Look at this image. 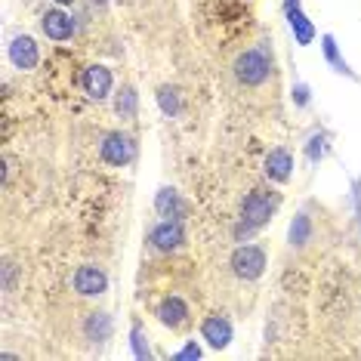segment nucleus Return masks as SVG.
<instances>
[{"instance_id": "nucleus-1", "label": "nucleus", "mask_w": 361, "mask_h": 361, "mask_svg": "<svg viewBox=\"0 0 361 361\" xmlns=\"http://www.w3.org/2000/svg\"><path fill=\"white\" fill-rule=\"evenodd\" d=\"M269 75H272V59L266 56V50L253 47V50H244L235 59V78L247 87H259L266 84Z\"/></svg>"}, {"instance_id": "nucleus-2", "label": "nucleus", "mask_w": 361, "mask_h": 361, "mask_svg": "<svg viewBox=\"0 0 361 361\" xmlns=\"http://www.w3.org/2000/svg\"><path fill=\"white\" fill-rule=\"evenodd\" d=\"M272 213H275V201L269 198V195H262V192H250L247 198H244V207H241V226H238V238L241 235H250V232H257V228H262L272 219Z\"/></svg>"}, {"instance_id": "nucleus-3", "label": "nucleus", "mask_w": 361, "mask_h": 361, "mask_svg": "<svg viewBox=\"0 0 361 361\" xmlns=\"http://www.w3.org/2000/svg\"><path fill=\"white\" fill-rule=\"evenodd\" d=\"M232 269L244 281H257L262 275V269H266V253H262V247H257V244H241V247L232 253Z\"/></svg>"}, {"instance_id": "nucleus-4", "label": "nucleus", "mask_w": 361, "mask_h": 361, "mask_svg": "<svg viewBox=\"0 0 361 361\" xmlns=\"http://www.w3.org/2000/svg\"><path fill=\"white\" fill-rule=\"evenodd\" d=\"M102 161L105 164H111V167H124V164L133 161V154H136V145H133V139L124 136V133H109L102 139Z\"/></svg>"}, {"instance_id": "nucleus-5", "label": "nucleus", "mask_w": 361, "mask_h": 361, "mask_svg": "<svg viewBox=\"0 0 361 361\" xmlns=\"http://www.w3.org/2000/svg\"><path fill=\"white\" fill-rule=\"evenodd\" d=\"M80 87H84V93L90 99L99 102L111 93V71L105 65H90L84 75H80Z\"/></svg>"}, {"instance_id": "nucleus-6", "label": "nucleus", "mask_w": 361, "mask_h": 361, "mask_svg": "<svg viewBox=\"0 0 361 361\" xmlns=\"http://www.w3.org/2000/svg\"><path fill=\"white\" fill-rule=\"evenodd\" d=\"M284 10H287V25H290L297 44L309 47L312 37H315V25H312V22L306 19V13L300 10V0H284Z\"/></svg>"}, {"instance_id": "nucleus-7", "label": "nucleus", "mask_w": 361, "mask_h": 361, "mask_svg": "<svg viewBox=\"0 0 361 361\" xmlns=\"http://www.w3.org/2000/svg\"><path fill=\"white\" fill-rule=\"evenodd\" d=\"M105 287H109V278H105L102 269L80 266L75 272V290L84 293V297H99V293H105Z\"/></svg>"}, {"instance_id": "nucleus-8", "label": "nucleus", "mask_w": 361, "mask_h": 361, "mask_svg": "<svg viewBox=\"0 0 361 361\" xmlns=\"http://www.w3.org/2000/svg\"><path fill=\"white\" fill-rule=\"evenodd\" d=\"M37 59H40L37 44L28 35L13 37V44H10V62L16 65V68H19V71H31L37 65Z\"/></svg>"}, {"instance_id": "nucleus-9", "label": "nucleus", "mask_w": 361, "mask_h": 361, "mask_svg": "<svg viewBox=\"0 0 361 361\" xmlns=\"http://www.w3.org/2000/svg\"><path fill=\"white\" fill-rule=\"evenodd\" d=\"M185 241V232L179 226V219H164L161 226L152 228V247L158 250H176Z\"/></svg>"}, {"instance_id": "nucleus-10", "label": "nucleus", "mask_w": 361, "mask_h": 361, "mask_svg": "<svg viewBox=\"0 0 361 361\" xmlns=\"http://www.w3.org/2000/svg\"><path fill=\"white\" fill-rule=\"evenodd\" d=\"M201 336L213 349H226L228 343H232V324H228L223 315H210V318H204V324H201Z\"/></svg>"}, {"instance_id": "nucleus-11", "label": "nucleus", "mask_w": 361, "mask_h": 361, "mask_svg": "<svg viewBox=\"0 0 361 361\" xmlns=\"http://www.w3.org/2000/svg\"><path fill=\"white\" fill-rule=\"evenodd\" d=\"M40 28H44V35L50 40H68L75 35V22H71V16H65L59 10H50L44 16V22H40Z\"/></svg>"}, {"instance_id": "nucleus-12", "label": "nucleus", "mask_w": 361, "mask_h": 361, "mask_svg": "<svg viewBox=\"0 0 361 361\" xmlns=\"http://www.w3.org/2000/svg\"><path fill=\"white\" fill-rule=\"evenodd\" d=\"M293 173V158H290V152L287 149H275V152H269V158H266V176L269 179H275V183H287Z\"/></svg>"}, {"instance_id": "nucleus-13", "label": "nucleus", "mask_w": 361, "mask_h": 361, "mask_svg": "<svg viewBox=\"0 0 361 361\" xmlns=\"http://www.w3.org/2000/svg\"><path fill=\"white\" fill-rule=\"evenodd\" d=\"M154 207L164 219H183L185 216V201L179 198L176 188H161L158 198H154Z\"/></svg>"}, {"instance_id": "nucleus-14", "label": "nucleus", "mask_w": 361, "mask_h": 361, "mask_svg": "<svg viewBox=\"0 0 361 361\" xmlns=\"http://www.w3.org/2000/svg\"><path fill=\"white\" fill-rule=\"evenodd\" d=\"M158 318H161V324H167V327H183L188 318V309L179 297H167L158 306Z\"/></svg>"}, {"instance_id": "nucleus-15", "label": "nucleus", "mask_w": 361, "mask_h": 361, "mask_svg": "<svg viewBox=\"0 0 361 361\" xmlns=\"http://www.w3.org/2000/svg\"><path fill=\"white\" fill-rule=\"evenodd\" d=\"M84 331H87L90 340H99V343L109 340V336H111V318L105 315V312H93V315L87 318Z\"/></svg>"}, {"instance_id": "nucleus-16", "label": "nucleus", "mask_w": 361, "mask_h": 361, "mask_svg": "<svg viewBox=\"0 0 361 361\" xmlns=\"http://www.w3.org/2000/svg\"><path fill=\"white\" fill-rule=\"evenodd\" d=\"M322 50H324V59L334 65V71H340V75H349L352 80H358L355 75H352L349 62H346V59H343V56H340V50H336V40H334L331 35H324V37H322Z\"/></svg>"}, {"instance_id": "nucleus-17", "label": "nucleus", "mask_w": 361, "mask_h": 361, "mask_svg": "<svg viewBox=\"0 0 361 361\" xmlns=\"http://www.w3.org/2000/svg\"><path fill=\"white\" fill-rule=\"evenodd\" d=\"M309 238H312L309 216H306V213H297V216H293V223H290V244H293V247H302Z\"/></svg>"}, {"instance_id": "nucleus-18", "label": "nucleus", "mask_w": 361, "mask_h": 361, "mask_svg": "<svg viewBox=\"0 0 361 361\" xmlns=\"http://www.w3.org/2000/svg\"><path fill=\"white\" fill-rule=\"evenodd\" d=\"M136 102H139V96H136V90L133 87H124L121 90V96H118V102H114V109H118L121 118H136Z\"/></svg>"}, {"instance_id": "nucleus-19", "label": "nucleus", "mask_w": 361, "mask_h": 361, "mask_svg": "<svg viewBox=\"0 0 361 361\" xmlns=\"http://www.w3.org/2000/svg\"><path fill=\"white\" fill-rule=\"evenodd\" d=\"M158 105H161L164 114H170V118H176L179 109H183V105H179V93L173 87H161L158 90Z\"/></svg>"}, {"instance_id": "nucleus-20", "label": "nucleus", "mask_w": 361, "mask_h": 361, "mask_svg": "<svg viewBox=\"0 0 361 361\" xmlns=\"http://www.w3.org/2000/svg\"><path fill=\"white\" fill-rule=\"evenodd\" d=\"M130 346H133V355L136 358H149L152 352H149V343H145V334H142V327L133 324V331H130Z\"/></svg>"}, {"instance_id": "nucleus-21", "label": "nucleus", "mask_w": 361, "mask_h": 361, "mask_svg": "<svg viewBox=\"0 0 361 361\" xmlns=\"http://www.w3.org/2000/svg\"><path fill=\"white\" fill-rule=\"evenodd\" d=\"M324 149H327V145H324V136L315 133V136H312L309 142H306V158H309V164H318V161H322Z\"/></svg>"}, {"instance_id": "nucleus-22", "label": "nucleus", "mask_w": 361, "mask_h": 361, "mask_svg": "<svg viewBox=\"0 0 361 361\" xmlns=\"http://www.w3.org/2000/svg\"><path fill=\"white\" fill-rule=\"evenodd\" d=\"M293 102H297L300 109H306V105H309V87H306V84H297V87H293Z\"/></svg>"}, {"instance_id": "nucleus-23", "label": "nucleus", "mask_w": 361, "mask_h": 361, "mask_svg": "<svg viewBox=\"0 0 361 361\" xmlns=\"http://www.w3.org/2000/svg\"><path fill=\"white\" fill-rule=\"evenodd\" d=\"M176 358H201V349L195 346V343H188L185 349H179V352H176Z\"/></svg>"}, {"instance_id": "nucleus-24", "label": "nucleus", "mask_w": 361, "mask_h": 361, "mask_svg": "<svg viewBox=\"0 0 361 361\" xmlns=\"http://www.w3.org/2000/svg\"><path fill=\"white\" fill-rule=\"evenodd\" d=\"M56 4H71V0H56Z\"/></svg>"}]
</instances>
